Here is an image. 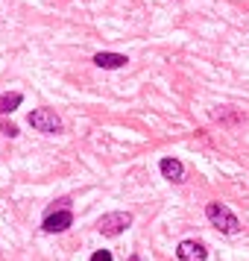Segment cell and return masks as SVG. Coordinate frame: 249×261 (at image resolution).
<instances>
[{
  "mask_svg": "<svg viewBox=\"0 0 249 261\" xmlns=\"http://www.w3.org/2000/svg\"><path fill=\"white\" fill-rule=\"evenodd\" d=\"M26 123L38 132H59L62 129V120L53 109H33L30 118H26Z\"/></svg>",
  "mask_w": 249,
  "mask_h": 261,
  "instance_id": "7a4b0ae2",
  "label": "cell"
},
{
  "mask_svg": "<svg viewBox=\"0 0 249 261\" xmlns=\"http://www.w3.org/2000/svg\"><path fill=\"white\" fill-rule=\"evenodd\" d=\"M205 214H208V220H211L214 229H220L226 235H237L240 232V220L235 217V212L223 205V202H208L205 205Z\"/></svg>",
  "mask_w": 249,
  "mask_h": 261,
  "instance_id": "6da1fadb",
  "label": "cell"
},
{
  "mask_svg": "<svg viewBox=\"0 0 249 261\" xmlns=\"http://www.w3.org/2000/svg\"><path fill=\"white\" fill-rule=\"evenodd\" d=\"M94 65L97 68H103V71H118V68L126 65V56H123V53H97Z\"/></svg>",
  "mask_w": 249,
  "mask_h": 261,
  "instance_id": "52a82bcc",
  "label": "cell"
},
{
  "mask_svg": "<svg viewBox=\"0 0 249 261\" xmlns=\"http://www.w3.org/2000/svg\"><path fill=\"white\" fill-rule=\"evenodd\" d=\"M176 255H179V261H208V252H205V247L200 241H182Z\"/></svg>",
  "mask_w": 249,
  "mask_h": 261,
  "instance_id": "5b68a950",
  "label": "cell"
},
{
  "mask_svg": "<svg viewBox=\"0 0 249 261\" xmlns=\"http://www.w3.org/2000/svg\"><path fill=\"white\" fill-rule=\"evenodd\" d=\"M21 103H24V97L18 94V91H12V94H0V115H9V112H15Z\"/></svg>",
  "mask_w": 249,
  "mask_h": 261,
  "instance_id": "ba28073f",
  "label": "cell"
},
{
  "mask_svg": "<svg viewBox=\"0 0 249 261\" xmlns=\"http://www.w3.org/2000/svg\"><path fill=\"white\" fill-rule=\"evenodd\" d=\"M211 118L214 120H226V123H240L243 115H240V112H214Z\"/></svg>",
  "mask_w": 249,
  "mask_h": 261,
  "instance_id": "9c48e42d",
  "label": "cell"
},
{
  "mask_svg": "<svg viewBox=\"0 0 249 261\" xmlns=\"http://www.w3.org/2000/svg\"><path fill=\"white\" fill-rule=\"evenodd\" d=\"M91 261H112V252L108 249H97L94 255H91Z\"/></svg>",
  "mask_w": 249,
  "mask_h": 261,
  "instance_id": "30bf717a",
  "label": "cell"
},
{
  "mask_svg": "<svg viewBox=\"0 0 249 261\" xmlns=\"http://www.w3.org/2000/svg\"><path fill=\"white\" fill-rule=\"evenodd\" d=\"M129 226H132V214L108 212V214H103V220H100V232L106 238H115V235H120V232H126Z\"/></svg>",
  "mask_w": 249,
  "mask_h": 261,
  "instance_id": "277c9868",
  "label": "cell"
},
{
  "mask_svg": "<svg viewBox=\"0 0 249 261\" xmlns=\"http://www.w3.org/2000/svg\"><path fill=\"white\" fill-rule=\"evenodd\" d=\"M129 261H141V258H138V255H132V258H129Z\"/></svg>",
  "mask_w": 249,
  "mask_h": 261,
  "instance_id": "7c38bea8",
  "label": "cell"
},
{
  "mask_svg": "<svg viewBox=\"0 0 249 261\" xmlns=\"http://www.w3.org/2000/svg\"><path fill=\"white\" fill-rule=\"evenodd\" d=\"M161 173H164V179H170V182H185V165L179 162V159H161Z\"/></svg>",
  "mask_w": 249,
  "mask_h": 261,
  "instance_id": "8992f818",
  "label": "cell"
},
{
  "mask_svg": "<svg viewBox=\"0 0 249 261\" xmlns=\"http://www.w3.org/2000/svg\"><path fill=\"white\" fill-rule=\"evenodd\" d=\"M71 223H73L71 208H47L41 229L50 232V235H59V232H65V229H71Z\"/></svg>",
  "mask_w": 249,
  "mask_h": 261,
  "instance_id": "3957f363",
  "label": "cell"
},
{
  "mask_svg": "<svg viewBox=\"0 0 249 261\" xmlns=\"http://www.w3.org/2000/svg\"><path fill=\"white\" fill-rule=\"evenodd\" d=\"M0 132H3V135H18V126H12V123H3V126H0Z\"/></svg>",
  "mask_w": 249,
  "mask_h": 261,
  "instance_id": "8fae6325",
  "label": "cell"
}]
</instances>
